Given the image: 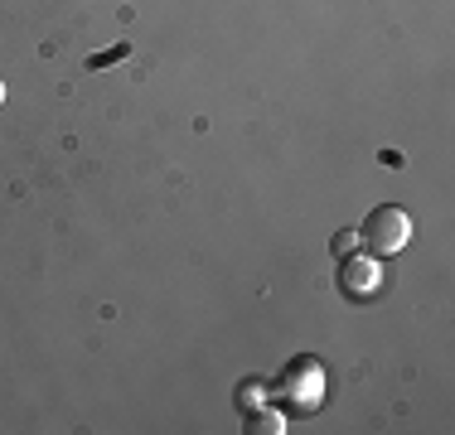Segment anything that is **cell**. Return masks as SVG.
I'll return each instance as SVG.
<instances>
[{
	"instance_id": "cell-4",
	"label": "cell",
	"mask_w": 455,
	"mask_h": 435,
	"mask_svg": "<svg viewBox=\"0 0 455 435\" xmlns=\"http://www.w3.org/2000/svg\"><path fill=\"white\" fill-rule=\"evenodd\" d=\"M126 53H132V44H116V49H107V53H92V59H88V68H107V63L126 59Z\"/></svg>"
},
{
	"instance_id": "cell-6",
	"label": "cell",
	"mask_w": 455,
	"mask_h": 435,
	"mask_svg": "<svg viewBox=\"0 0 455 435\" xmlns=\"http://www.w3.org/2000/svg\"><path fill=\"white\" fill-rule=\"evenodd\" d=\"M354 242H359V237H354V233H349V227H344V233H339V237H334V257H339V261H344V257H349V252H354Z\"/></svg>"
},
{
	"instance_id": "cell-7",
	"label": "cell",
	"mask_w": 455,
	"mask_h": 435,
	"mask_svg": "<svg viewBox=\"0 0 455 435\" xmlns=\"http://www.w3.org/2000/svg\"><path fill=\"white\" fill-rule=\"evenodd\" d=\"M0 97H5V92H0Z\"/></svg>"
},
{
	"instance_id": "cell-2",
	"label": "cell",
	"mask_w": 455,
	"mask_h": 435,
	"mask_svg": "<svg viewBox=\"0 0 455 435\" xmlns=\"http://www.w3.org/2000/svg\"><path fill=\"white\" fill-rule=\"evenodd\" d=\"M276 397L291 401L296 411L320 407V397H324V368L315 363V358H291V368L276 377Z\"/></svg>"
},
{
	"instance_id": "cell-3",
	"label": "cell",
	"mask_w": 455,
	"mask_h": 435,
	"mask_svg": "<svg viewBox=\"0 0 455 435\" xmlns=\"http://www.w3.org/2000/svg\"><path fill=\"white\" fill-rule=\"evenodd\" d=\"M378 281H383V271H378V261H363V257H344V266H339V290L344 296H354V300H368L378 290Z\"/></svg>"
},
{
	"instance_id": "cell-1",
	"label": "cell",
	"mask_w": 455,
	"mask_h": 435,
	"mask_svg": "<svg viewBox=\"0 0 455 435\" xmlns=\"http://www.w3.org/2000/svg\"><path fill=\"white\" fill-rule=\"evenodd\" d=\"M359 237H363V247H368L373 257H393V252H403V247H407L411 218L397 209V203H383V209L368 213V223L359 227Z\"/></svg>"
},
{
	"instance_id": "cell-5",
	"label": "cell",
	"mask_w": 455,
	"mask_h": 435,
	"mask_svg": "<svg viewBox=\"0 0 455 435\" xmlns=\"http://www.w3.org/2000/svg\"><path fill=\"white\" fill-rule=\"evenodd\" d=\"M247 431H257V435H262V431H281V416H276V411H267V416H252V426H247Z\"/></svg>"
}]
</instances>
